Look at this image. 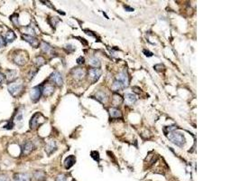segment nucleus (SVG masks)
<instances>
[{"instance_id": "1", "label": "nucleus", "mask_w": 241, "mask_h": 181, "mask_svg": "<svg viewBox=\"0 0 241 181\" xmlns=\"http://www.w3.org/2000/svg\"><path fill=\"white\" fill-rule=\"evenodd\" d=\"M166 135H167V138L175 145H177L178 147H183V145L185 144V138L184 136L180 133V132H177L175 130H173V131H169V132H166Z\"/></svg>"}, {"instance_id": "2", "label": "nucleus", "mask_w": 241, "mask_h": 181, "mask_svg": "<svg viewBox=\"0 0 241 181\" xmlns=\"http://www.w3.org/2000/svg\"><path fill=\"white\" fill-rule=\"evenodd\" d=\"M7 90L11 95L14 97H18L23 93L24 90V84L21 81H16L10 83L7 86Z\"/></svg>"}, {"instance_id": "3", "label": "nucleus", "mask_w": 241, "mask_h": 181, "mask_svg": "<svg viewBox=\"0 0 241 181\" xmlns=\"http://www.w3.org/2000/svg\"><path fill=\"white\" fill-rule=\"evenodd\" d=\"M13 61H14L15 64L19 65V66L24 65L28 61V55H27L26 52H24V51H21V50L15 51V54H14Z\"/></svg>"}, {"instance_id": "4", "label": "nucleus", "mask_w": 241, "mask_h": 181, "mask_svg": "<svg viewBox=\"0 0 241 181\" xmlns=\"http://www.w3.org/2000/svg\"><path fill=\"white\" fill-rule=\"evenodd\" d=\"M41 95H42V86H35L30 92V97L33 102H37L40 99Z\"/></svg>"}, {"instance_id": "5", "label": "nucleus", "mask_w": 241, "mask_h": 181, "mask_svg": "<svg viewBox=\"0 0 241 181\" xmlns=\"http://www.w3.org/2000/svg\"><path fill=\"white\" fill-rule=\"evenodd\" d=\"M42 115L40 112H36L33 114V116L30 120V128L32 129H35L39 125H41L42 122L40 121V118H42Z\"/></svg>"}, {"instance_id": "6", "label": "nucleus", "mask_w": 241, "mask_h": 181, "mask_svg": "<svg viewBox=\"0 0 241 181\" xmlns=\"http://www.w3.org/2000/svg\"><path fill=\"white\" fill-rule=\"evenodd\" d=\"M22 38H23L25 42L30 43L33 47H34V48L39 47V41H38V39L35 38L34 36H32V35H29V34H22Z\"/></svg>"}, {"instance_id": "7", "label": "nucleus", "mask_w": 241, "mask_h": 181, "mask_svg": "<svg viewBox=\"0 0 241 181\" xmlns=\"http://www.w3.org/2000/svg\"><path fill=\"white\" fill-rule=\"evenodd\" d=\"M88 75H89V79H90L92 83H95V82H97V81L99 79V77H100V75H101V71H100L99 69H96V68L90 69Z\"/></svg>"}, {"instance_id": "8", "label": "nucleus", "mask_w": 241, "mask_h": 181, "mask_svg": "<svg viewBox=\"0 0 241 181\" xmlns=\"http://www.w3.org/2000/svg\"><path fill=\"white\" fill-rule=\"evenodd\" d=\"M50 80L58 86L63 85V76L59 72H53V74L51 75V76H50Z\"/></svg>"}, {"instance_id": "9", "label": "nucleus", "mask_w": 241, "mask_h": 181, "mask_svg": "<svg viewBox=\"0 0 241 181\" xmlns=\"http://www.w3.org/2000/svg\"><path fill=\"white\" fill-rule=\"evenodd\" d=\"M33 149H34V146L31 141H26L22 146V154L24 156H26V155L30 154L33 150Z\"/></svg>"}, {"instance_id": "10", "label": "nucleus", "mask_w": 241, "mask_h": 181, "mask_svg": "<svg viewBox=\"0 0 241 181\" xmlns=\"http://www.w3.org/2000/svg\"><path fill=\"white\" fill-rule=\"evenodd\" d=\"M116 81L120 82L122 84L123 87H127L128 86V84H129V81H128V77H127V75L126 73L122 72V73H119L117 76H116Z\"/></svg>"}, {"instance_id": "11", "label": "nucleus", "mask_w": 241, "mask_h": 181, "mask_svg": "<svg viewBox=\"0 0 241 181\" xmlns=\"http://www.w3.org/2000/svg\"><path fill=\"white\" fill-rule=\"evenodd\" d=\"M56 149H57V145H56V142L54 140H50V141L47 142V144L45 146V151L48 155L53 154Z\"/></svg>"}, {"instance_id": "12", "label": "nucleus", "mask_w": 241, "mask_h": 181, "mask_svg": "<svg viewBox=\"0 0 241 181\" xmlns=\"http://www.w3.org/2000/svg\"><path fill=\"white\" fill-rule=\"evenodd\" d=\"M72 75L76 80H81L85 76V72H84L83 69L78 67V68H74L73 70L72 71Z\"/></svg>"}, {"instance_id": "13", "label": "nucleus", "mask_w": 241, "mask_h": 181, "mask_svg": "<svg viewBox=\"0 0 241 181\" xmlns=\"http://www.w3.org/2000/svg\"><path fill=\"white\" fill-rule=\"evenodd\" d=\"M54 93V87L52 84H46L42 89V94L45 97L51 96Z\"/></svg>"}, {"instance_id": "14", "label": "nucleus", "mask_w": 241, "mask_h": 181, "mask_svg": "<svg viewBox=\"0 0 241 181\" xmlns=\"http://www.w3.org/2000/svg\"><path fill=\"white\" fill-rule=\"evenodd\" d=\"M75 162H76V159H75L74 156L71 155V156L67 157L65 159V160H64V167H65V169H67V170L71 169L75 164Z\"/></svg>"}, {"instance_id": "15", "label": "nucleus", "mask_w": 241, "mask_h": 181, "mask_svg": "<svg viewBox=\"0 0 241 181\" xmlns=\"http://www.w3.org/2000/svg\"><path fill=\"white\" fill-rule=\"evenodd\" d=\"M15 181H30V178L25 173H15L14 175Z\"/></svg>"}, {"instance_id": "16", "label": "nucleus", "mask_w": 241, "mask_h": 181, "mask_svg": "<svg viewBox=\"0 0 241 181\" xmlns=\"http://www.w3.org/2000/svg\"><path fill=\"white\" fill-rule=\"evenodd\" d=\"M137 100L136 96L133 93H126L125 95V102L127 105H132L133 103H135Z\"/></svg>"}, {"instance_id": "17", "label": "nucleus", "mask_w": 241, "mask_h": 181, "mask_svg": "<svg viewBox=\"0 0 241 181\" xmlns=\"http://www.w3.org/2000/svg\"><path fill=\"white\" fill-rule=\"evenodd\" d=\"M6 75H7V82L10 84V83H13L14 80L15 79L16 71H15V70H7V73H6Z\"/></svg>"}, {"instance_id": "18", "label": "nucleus", "mask_w": 241, "mask_h": 181, "mask_svg": "<svg viewBox=\"0 0 241 181\" xmlns=\"http://www.w3.org/2000/svg\"><path fill=\"white\" fill-rule=\"evenodd\" d=\"M41 49H42V51L43 53H48V54H52L53 52L52 46L49 43H45V42H42L41 43Z\"/></svg>"}, {"instance_id": "19", "label": "nucleus", "mask_w": 241, "mask_h": 181, "mask_svg": "<svg viewBox=\"0 0 241 181\" xmlns=\"http://www.w3.org/2000/svg\"><path fill=\"white\" fill-rule=\"evenodd\" d=\"M15 38H16V35L14 33V31L8 30L6 34V40L5 41H6V43H12Z\"/></svg>"}, {"instance_id": "20", "label": "nucleus", "mask_w": 241, "mask_h": 181, "mask_svg": "<svg viewBox=\"0 0 241 181\" xmlns=\"http://www.w3.org/2000/svg\"><path fill=\"white\" fill-rule=\"evenodd\" d=\"M109 115L111 118H122V113L116 108H110L109 109Z\"/></svg>"}, {"instance_id": "21", "label": "nucleus", "mask_w": 241, "mask_h": 181, "mask_svg": "<svg viewBox=\"0 0 241 181\" xmlns=\"http://www.w3.org/2000/svg\"><path fill=\"white\" fill-rule=\"evenodd\" d=\"M123 102V99L119 94H114L113 99H112V103L114 106H118Z\"/></svg>"}, {"instance_id": "22", "label": "nucleus", "mask_w": 241, "mask_h": 181, "mask_svg": "<svg viewBox=\"0 0 241 181\" xmlns=\"http://www.w3.org/2000/svg\"><path fill=\"white\" fill-rule=\"evenodd\" d=\"M96 98H97V100H99L100 102H102V103H104L107 102V96L106 95L105 93H103V92H98L97 93H96Z\"/></svg>"}, {"instance_id": "23", "label": "nucleus", "mask_w": 241, "mask_h": 181, "mask_svg": "<svg viewBox=\"0 0 241 181\" xmlns=\"http://www.w3.org/2000/svg\"><path fill=\"white\" fill-rule=\"evenodd\" d=\"M89 64H90V65L95 67L96 69L100 67V61H99V59L97 58V57H91V58L90 59V61H89Z\"/></svg>"}, {"instance_id": "24", "label": "nucleus", "mask_w": 241, "mask_h": 181, "mask_svg": "<svg viewBox=\"0 0 241 181\" xmlns=\"http://www.w3.org/2000/svg\"><path fill=\"white\" fill-rule=\"evenodd\" d=\"M34 179L36 181H44L45 180V174L42 171H37L34 173Z\"/></svg>"}, {"instance_id": "25", "label": "nucleus", "mask_w": 241, "mask_h": 181, "mask_svg": "<svg viewBox=\"0 0 241 181\" xmlns=\"http://www.w3.org/2000/svg\"><path fill=\"white\" fill-rule=\"evenodd\" d=\"M34 64H35V66L36 67H41L42 65L45 64V60H44V58L42 57V56H37L35 59H34Z\"/></svg>"}, {"instance_id": "26", "label": "nucleus", "mask_w": 241, "mask_h": 181, "mask_svg": "<svg viewBox=\"0 0 241 181\" xmlns=\"http://www.w3.org/2000/svg\"><path fill=\"white\" fill-rule=\"evenodd\" d=\"M112 90L113 91H115V92H116V91H119V90H121L122 88H124L123 87V85H122V84L120 83V82H118V81H116V80L115 82H114V84H112Z\"/></svg>"}, {"instance_id": "27", "label": "nucleus", "mask_w": 241, "mask_h": 181, "mask_svg": "<svg viewBox=\"0 0 241 181\" xmlns=\"http://www.w3.org/2000/svg\"><path fill=\"white\" fill-rule=\"evenodd\" d=\"M10 19L12 23H13L15 26H18L19 23H18V15H17V14H14L10 17Z\"/></svg>"}, {"instance_id": "28", "label": "nucleus", "mask_w": 241, "mask_h": 181, "mask_svg": "<svg viewBox=\"0 0 241 181\" xmlns=\"http://www.w3.org/2000/svg\"><path fill=\"white\" fill-rule=\"evenodd\" d=\"M66 176L64 175V174H60V175H58L57 176V178H56V180L55 181H66Z\"/></svg>"}, {"instance_id": "29", "label": "nucleus", "mask_w": 241, "mask_h": 181, "mask_svg": "<svg viewBox=\"0 0 241 181\" xmlns=\"http://www.w3.org/2000/svg\"><path fill=\"white\" fill-rule=\"evenodd\" d=\"M91 157L94 159L95 160H99V152L98 151H92L91 152Z\"/></svg>"}, {"instance_id": "30", "label": "nucleus", "mask_w": 241, "mask_h": 181, "mask_svg": "<svg viewBox=\"0 0 241 181\" xmlns=\"http://www.w3.org/2000/svg\"><path fill=\"white\" fill-rule=\"evenodd\" d=\"M22 119H23V113H22L21 111H19L16 114V116H15V120L16 121H20V120H22Z\"/></svg>"}, {"instance_id": "31", "label": "nucleus", "mask_w": 241, "mask_h": 181, "mask_svg": "<svg viewBox=\"0 0 241 181\" xmlns=\"http://www.w3.org/2000/svg\"><path fill=\"white\" fill-rule=\"evenodd\" d=\"M5 45H6V41H5V39L0 35V48L4 47Z\"/></svg>"}, {"instance_id": "32", "label": "nucleus", "mask_w": 241, "mask_h": 181, "mask_svg": "<svg viewBox=\"0 0 241 181\" xmlns=\"http://www.w3.org/2000/svg\"><path fill=\"white\" fill-rule=\"evenodd\" d=\"M13 126H14V123H13L12 121H10V122H9L8 124H7L4 128L7 129H11L13 128Z\"/></svg>"}, {"instance_id": "33", "label": "nucleus", "mask_w": 241, "mask_h": 181, "mask_svg": "<svg viewBox=\"0 0 241 181\" xmlns=\"http://www.w3.org/2000/svg\"><path fill=\"white\" fill-rule=\"evenodd\" d=\"M66 48H67V50H68V49L70 50V51H69L70 53H71V52H73L74 50H75V47H74L73 45H72V44H69V45H67V46H66Z\"/></svg>"}, {"instance_id": "34", "label": "nucleus", "mask_w": 241, "mask_h": 181, "mask_svg": "<svg viewBox=\"0 0 241 181\" xmlns=\"http://www.w3.org/2000/svg\"><path fill=\"white\" fill-rule=\"evenodd\" d=\"M4 82H5V75L0 73V86L3 84Z\"/></svg>"}, {"instance_id": "35", "label": "nucleus", "mask_w": 241, "mask_h": 181, "mask_svg": "<svg viewBox=\"0 0 241 181\" xmlns=\"http://www.w3.org/2000/svg\"><path fill=\"white\" fill-rule=\"evenodd\" d=\"M77 63L78 64H83L84 63V58L82 57V56H81V57H79L78 59H77Z\"/></svg>"}, {"instance_id": "36", "label": "nucleus", "mask_w": 241, "mask_h": 181, "mask_svg": "<svg viewBox=\"0 0 241 181\" xmlns=\"http://www.w3.org/2000/svg\"><path fill=\"white\" fill-rule=\"evenodd\" d=\"M0 181H9V179L5 176H0Z\"/></svg>"}, {"instance_id": "37", "label": "nucleus", "mask_w": 241, "mask_h": 181, "mask_svg": "<svg viewBox=\"0 0 241 181\" xmlns=\"http://www.w3.org/2000/svg\"><path fill=\"white\" fill-rule=\"evenodd\" d=\"M144 53H145L147 56H149V57L153 55V53H151V52H149V51H147V50H144Z\"/></svg>"}, {"instance_id": "38", "label": "nucleus", "mask_w": 241, "mask_h": 181, "mask_svg": "<svg viewBox=\"0 0 241 181\" xmlns=\"http://www.w3.org/2000/svg\"><path fill=\"white\" fill-rule=\"evenodd\" d=\"M125 8H126V9H128L129 11H134V9H132V8H129L128 7H125Z\"/></svg>"}, {"instance_id": "39", "label": "nucleus", "mask_w": 241, "mask_h": 181, "mask_svg": "<svg viewBox=\"0 0 241 181\" xmlns=\"http://www.w3.org/2000/svg\"><path fill=\"white\" fill-rule=\"evenodd\" d=\"M72 181H75V180H74V179H73V180H72Z\"/></svg>"}]
</instances>
